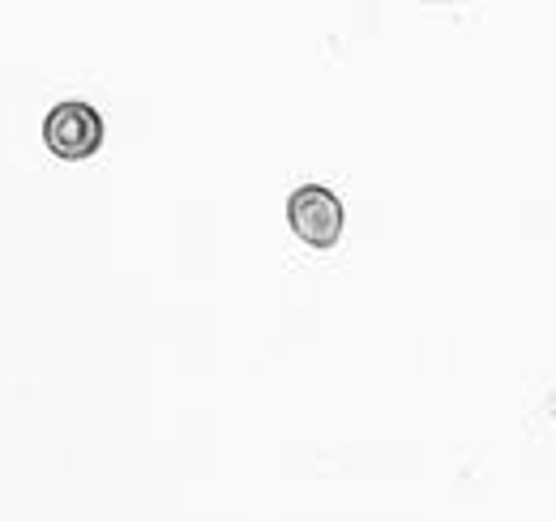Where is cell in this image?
I'll list each match as a JSON object with an SVG mask.
<instances>
[{
	"label": "cell",
	"mask_w": 556,
	"mask_h": 521,
	"mask_svg": "<svg viewBox=\"0 0 556 521\" xmlns=\"http://www.w3.org/2000/svg\"><path fill=\"white\" fill-rule=\"evenodd\" d=\"M287 223L308 249H334L343 236V201L321 185H304L287 196Z\"/></svg>",
	"instance_id": "2"
},
{
	"label": "cell",
	"mask_w": 556,
	"mask_h": 521,
	"mask_svg": "<svg viewBox=\"0 0 556 521\" xmlns=\"http://www.w3.org/2000/svg\"><path fill=\"white\" fill-rule=\"evenodd\" d=\"M43 141L56 158H70V163H81L90 158L99 145H103V116L81 103V99H70V103H56L43 120Z\"/></svg>",
	"instance_id": "1"
}]
</instances>
